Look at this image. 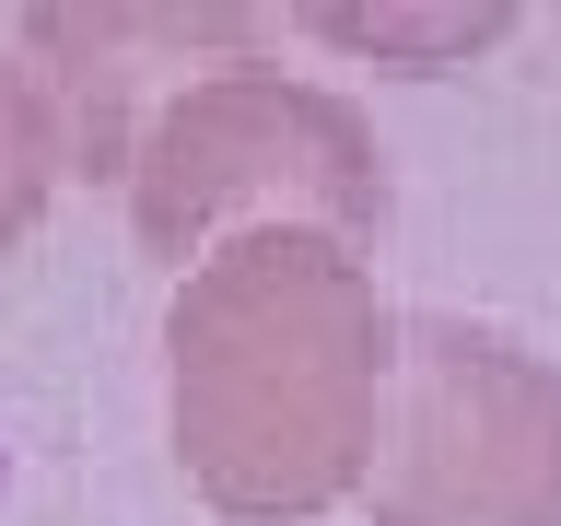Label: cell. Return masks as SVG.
I'll return each mask as SVG.
<instances>
[{"label": "cell", "instance_id": "1", "mask_svg": "<svg viewBox=\"0 0 561 526\" xmlns=\"http://www.w3.org/2000/svg\"><path fill=\"white\" fill-rule=\"evenodd\" d=\"M398 305L340 235H222L164 305V421L175 468L222 526H316L363 503Z\"/></svg>", "mask_w": 561, "mask_h": 526}, {"label": "cell", "instance_id": "2", "mask_svg": "<svg viewBox=\"0 0 561 526\" xmlns=\"http://www.w3.org/2000/svg\"><path fill=\"white\" fill-rule=\"evenodd\" d=\"M129 222L152 258H175V281L222 235H257V222L375 245L386 235V152L351 94L293 82L270 59H222L152 105V129L129 152Z\"/></svg>", "mask_w": 561, "mask_h": 526}, {"label": "cell", "instance_id": "3", "mask_svg": "<svg viewBox=\"0 0 561 526\" xmlns=\"http://www.w3.org/2000/svg\"><path fill=\"white\" fill-rule=\"evenodd\" d=\"M375 526H561V363L480 316H398V375H386Z\"/></svg>", "mask_w": 561, "mask_h": 526}, {"label": "cell", "instance_id": "4", "mask_svg": "<svg viewBox=\"0 0 561 526\" xmlns=\"http://www.w3.org/2000/svg\"><path fill=\"white\" fill-rule=\"evenodd\" d=\"M245 47H257V12H35L24 24V70L59 117L70 175H129L152 105Z\"/></svg>", "mask_w": 561, "mask_h": 526}, {"label": "cell", "instance_id": "5", "mask_svg": "<svg viewBox=\"0 0 561 526\" xmlns=\"http://www.w3.org/2000/svg\"><path fill=\"white\" fill-rule=\"evenodd\" d=\"M59 117H47V94H35L24 59H0V245H24L35 222H47V187H59Z\"/></svg>", "mask_w": 561, "mask_h": 526}, {"label": "cell", "instance_id": "6", "mask_svg": "<svg viewBox=\"0 0 561 526\" xmlns=\"http://www.w3.org/2000/svg\"><path fill=\"white\" fill-rule=\"evenodd\" d=\"M316 35H340V47H480V35H503V12H433V24H410V12H328Z\"/></svg>", "mask_w": 561, "mask_h": 526}]
</instances>
